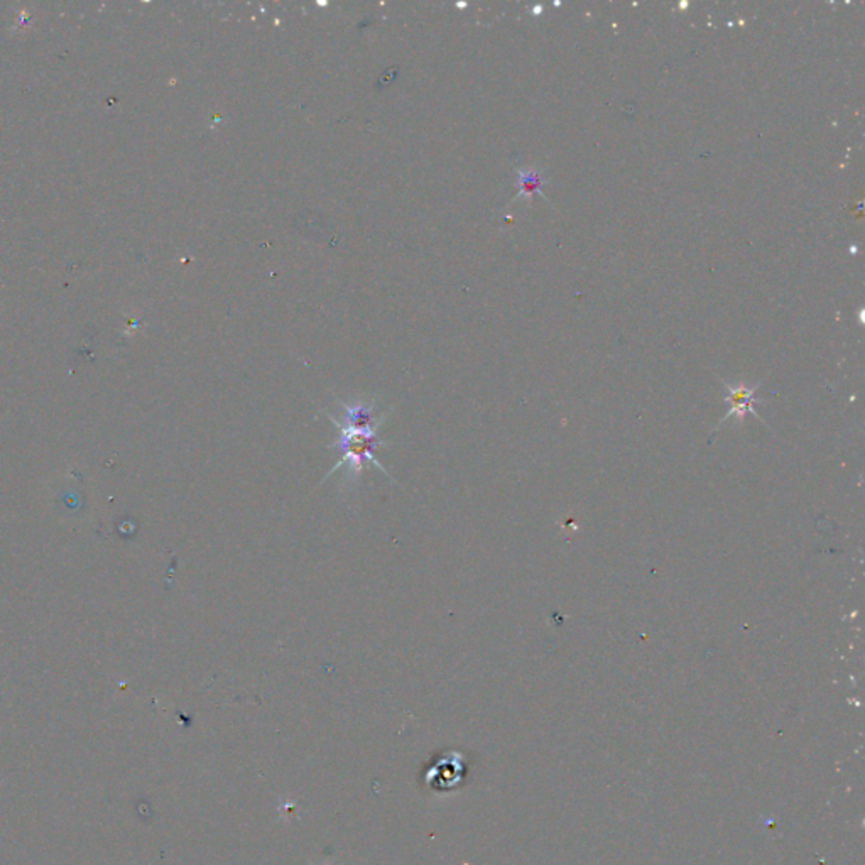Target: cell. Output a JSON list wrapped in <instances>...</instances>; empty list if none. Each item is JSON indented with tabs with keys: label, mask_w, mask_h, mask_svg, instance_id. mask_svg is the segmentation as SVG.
<instances>
[{
	"label": "cell",
	"mask_w": 865,
	"mask_h": 865,
	"mask_svg": "<svg viewBox=\"0 0 865 865\" xmlns=\"http://www.w3.org/2000/svg\"><path fill=\"white\" fill-rule=\"evenodd\" d=\"M517 173V188H519V191H517L516 200L521 198V196H528V198H533V195H541L543 198H546V196L543 195V188L544 184L548 183L546 176L543 174V171H539L538 168H522V169H516Z\"/></svg>",
	"instance_id": "cell-2"
},
{
	"label": "cell",
	"mask_w": 865,
	"mask_h": 865,
	"mask_svg": "<svg viewBox=\"0 0 865 865\" xmlns=\"http://www.w3.org/2000/svg\"><path fill=\"white\" fill-rule=\"evenodd\" d=\"M754 388L747 389L745 385H740V388H728V392H730V396H728V401H732L733 404V409H739V411H745L750 409V404H752V397H754Z\"/></svg>",
	"instance_id": "cell-3"
},
{
	"label": "cell",
	"mask_w": 865,
	"mask_h": 865,
	"mask_svg": "<svg viewBox=\"0 0 865 865\" xmlns=\"http://www.w3.org/2000/svg\"><path fill=\"white\" fill-rule=\"evenodd\" d=\"M340 406L344 423L330 416L332 423H335L340 431L338 441L332 445V448H335L340 453V462L337 463L335 468H332L330 475L344 465L352 472L358 473L372 463L384 473H388V470L382 467L375 456L377 450L384 446V441H380L379 434H377L382 418H375L374 406L371 402H340Z\"/></svg>",
	"instance_id": "cell-1"
}]
</instances>
